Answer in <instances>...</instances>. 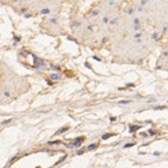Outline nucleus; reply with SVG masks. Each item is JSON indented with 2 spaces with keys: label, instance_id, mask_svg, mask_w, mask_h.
Wrapping results in <instances>:
<instances>
[{
  "label": "nucleus",
  "instance_id": "1",
  "mask_svg": "<svg viewBox=\"0 0 168 168\" xmlns=\"http://www.w3.org/2000/svg\"><path fill=\"white\" fill-rule=\"evenodd\" d=\"M83 140H84V138H77V139H75V142H73V143H71V144L68 145V147H79L80 143H82Z\"/></svg>",
  "mask_w": 168,
  "mask_h": 168
},
{
  "label": "nucleus",
  "instance_id": "2",
  "mask_svg": "<svg viewBox=\"0 0 168 168\" xmlns=\"http://www.w3.org/2000/svg\"><path fill=\"white\" fill-rule=\"evenodd\" d=\"M114 135V133H105V135H103V140H105V139H108V138H111V136Z\"/></svg>",
  "mask_w": 168,
  "mask_h": 168
},
{
  "label": "nucleus",
  "instance_id": "3",
  "mask_svg": "<svg viewBox=\"0 0 168 168\" xmlns=\"http://www.w3.org/2000/svg\"><path fill=\"white\" fill-rule=\"evenodd\" d=\"M96 147H98V145H96V144H91V145H89V147H88V151H91V149H95Z\"/></svg>",
  "mask_w": 168,
  "mask_h": 168
},
{
  "label": "nucleus",
  "instance_id": "4",
  "mask_svg": "<svg viewBox=\"0 0 168 168\" xmlns=\"http://www.w3.org/2000/svg\"><path fill=\"white\" fill-rule=\"evenodd\" d=\"M132 145H133V143H128V144H126V147L128 148V147H132Z\"/></svg>",
  "mask_w": 168,
  "mask_h": 168
}]
</instances>
